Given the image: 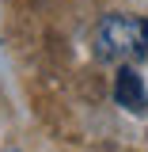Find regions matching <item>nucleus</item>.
I'll return each instance as SVG.
<instances>
[{"instance_id":"f257e3e1","label":"nucleus","mask_w":148,"mask_h":152,"mask_svg":"<svg viewBox=\"0 0 148 152\" xmlns=\"http://www.w3.org/2000/svg\"><path fill=\"white\" fill-rule=\"evenodd\" d=\"M148 53V19L110 12L95 27V57L99 61H141Z\"/></svg>"},{"instance_id":"f03ea898","label":"nucleus","mask_w":148,"mask_h":152,"mask_svg":"<svg viewBox=\"0 0 148 152\" xmlns=\"http://www.w3.org/2000/svg\"><path fill=\"white\" fill-rule=\"evenodd\" d=\"M114 99L125 107V110H144L148 107V95H144V80H141V72L137 69H122L118 72V80H114Z\"/></svg>"}]
</instances>
